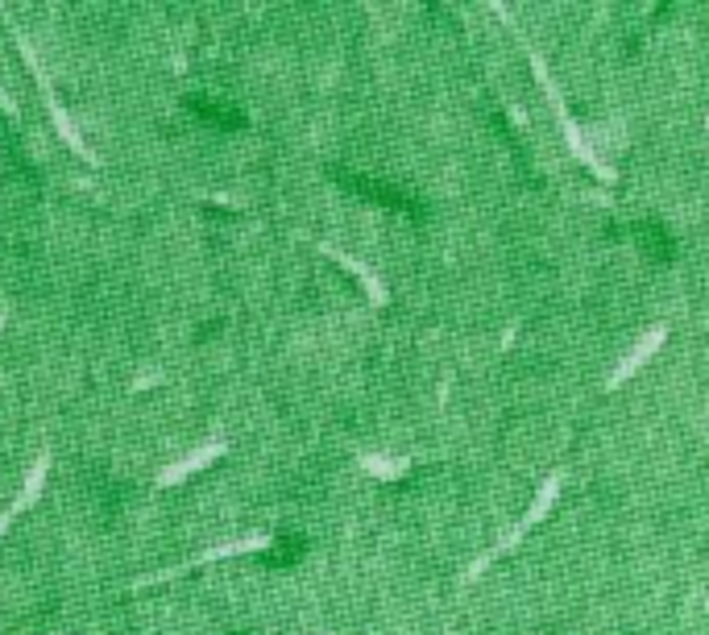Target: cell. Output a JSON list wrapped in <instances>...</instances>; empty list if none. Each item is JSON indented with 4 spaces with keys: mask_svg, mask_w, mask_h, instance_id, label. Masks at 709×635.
<instances>
[{
    "mask_svg": "<svg viewBox=\"0 0 709 635\" xmlns=\"http://www.w3.org/2000/svg\"><path fill=\"white\" fill-rule=\"evenodd\" d=\"M191 113L204 117V121H216V125H241L237 108H216L212 96H191Z\"/></svg>",
    "mask_w": 709,
    "mask_h": 635,
    "instance_id": "cell-2",
    "label": "cell"
},
{
    "mask_svg": "<svg viewBox=\"0 0 709 635\" xmlns=\"http://www.w3.org/2000/svg\"><path fill=\"white\" fill-rule=\"evenodd\" d=\"M660 345H664V328H651V333H643V337H639V345H635L627 357H622V366H618V370L606 378V386H610V391H614V386H622V382H627V378H631V374H635V370H639V366H643L647 357L656 353Z\"/></svg>",
    "mask_w": 709,
    "mask_h": 635,
    "instance_id": "cell-1",
    "label": "cell"
}]
</instances>
